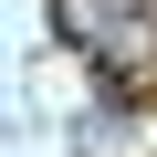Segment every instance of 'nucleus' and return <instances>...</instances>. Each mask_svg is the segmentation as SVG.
<instances>
[{"instance_id": "1", "label": "nucleus", "mask_w": 157, "mask_h": 157, "mask_svg": "<svg viewBox=\"0 0 157 157\" xmlns=\"http://www.w3.org/2000/svg\"><path fill=\"white\" fill-rule=\"evenodd\" d=\"M63 42L73 52H126L136 42V0H63Z\"/></svg>"}]
</instances>
